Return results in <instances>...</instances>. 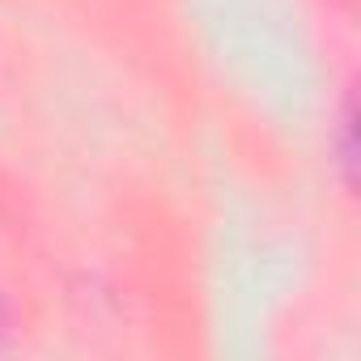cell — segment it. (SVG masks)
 <instances>
[{"label":"cell","mask_w":361,"mask_h":361,"mask_svg":"<svg viewBox=\"0 0 361 361\" xmlns=\"http://www.w3.org/2000/svg\"><path fill=\"white\" fill-rule=\"evenodd\" d=\"M340 170H344V183L353 188V178H357V123H353V106L340 119Z\"/></svg>","instance_id":"6da1fadb"},{"label":"cell","mask_w":361,"mask_h":361,"mask_svg":"<svg viewBox=\"0 0 361 361\" xmlns=\"http://www.w3.org/2000/svg\"><path fill=\"white\" fill-rule=\"evenodd\" d=\"M5 327H9V314H5V298H0V344H5Z\"/></svg>","instance_id":"7a4b0ae2"}]
</instances>
